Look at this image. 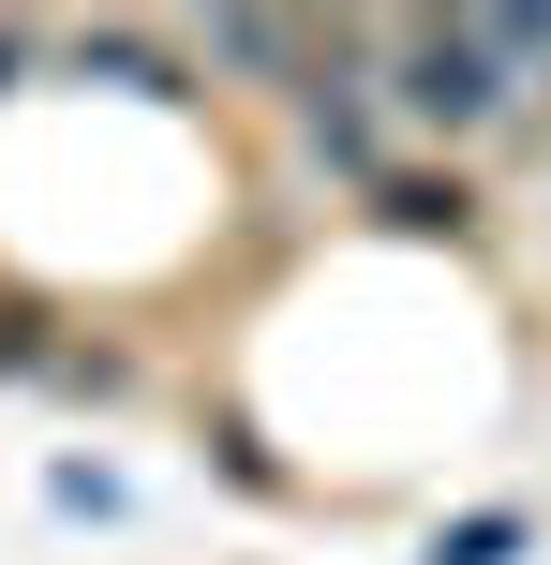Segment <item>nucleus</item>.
<instances>
[{"instance_id": "f257e3e1", "label": "nucleus", "mask_w": 551, "mask_h": 565, "mask_svg": "<svg viewBox=\"0 0 551 565\" xmlns=\"http://www.w3.org/2000/svg\"><path fill=\"white\" fill-rule=\"evenodd\" d=\"M388 75H403V105L447 119V135H477V119L522 105V89H507V60L477 45V30H403V45H388Z\"/></svg>"}, {"instance_id": "f03ea898", "label": "nucleus", "mask_w": 551, "mask_h": 565, "mask_svg": "<svg viewBox=\"0 0 551 565\" xmlns=\"http://www.w3.org/2000/svg\"><path fill=\"white\" fill-rule=\"evenodd\" d=\"M373 209H388L403 238H463V224H477V194H463V179H388Z\"/></svg>"}, {"instance_id": "7ed1b4c3", "label": "nucleus", "mask_w": 551, "mask_h": 565, "mask_svg": "<svg viewBox=\"0 0 551 565\" xmlns=\"http://www.w3.org/2000/svg\"><path fill=\"white\" fill-rule=\"evenodd\" d=\"M314 149H328V164H373V119H358L343 89H314Z\"/></svg>"}, {"instance_id": "20e7f679", "label": "nucleus", "mask_w": 551, "mask_h": 565, "mask_svg": "<svg viewBox=\"0 0 551 565\" xmlns=\"http://www.w3.org/2000/svg\"><path fill=\"white\" fill-rule=\"evenodd\" d=\"M507 551H522V521H507V507H492V521H463V536H447L433 565H507Z\"/></svg>"}, {"instance_id": "39448f33", "label": "nucleus", "mask_w": 551, "mask_h": 565, "mask_svg": "<svg viewBox=\"0 0 551 565\" xmlns=\"http://www.w3.org/2000/svg\"><path fill=\"white\" fill-rule=\"evenodd\" d=\"M15 60H30V45H15V30H0V75H15Z\"/></svg>"}]
</instances>
